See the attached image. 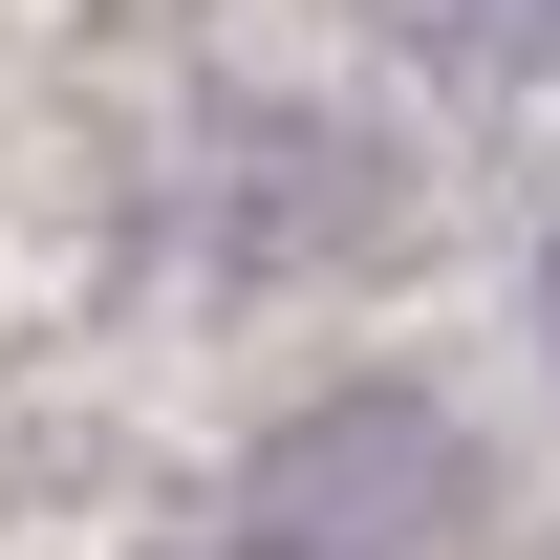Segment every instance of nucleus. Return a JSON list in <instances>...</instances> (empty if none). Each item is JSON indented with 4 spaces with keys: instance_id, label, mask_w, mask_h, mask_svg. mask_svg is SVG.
<instances>
[{
    "instance_id": "nucleus-1",
    "label": "nucleus",
    "mask_w": 560,
    "mask_h": 560,
    "mask_svg": "<svg viewBox=\"0 0 560 560\" xmlns=\"http://www.w3.org/2000/svg\"><path fill=\"white\" fill-rule=\"evenodd\" d=\"M453 431L410 410V388H346V410H302L259 453V495H237V560H410V539H453Z\"/></svg>"
},
{
    "instance_id": "nucleus-2",
    "label": "nucleus",
    "mask_w": 560,
    "mask_h": 560,
    "mask_svg": "<svg viewBox=\"0 0 560 560\" xmlns=\"http://www.w3.org/2000/svg\"><path fill=\"white\" fill-rule=\"evenodd\" d=\"M475 22H495V44H517V66H560V0H475Z\"/></svg>"
},
{
    "instance_id": "nucleus-3",
    "label": "nucleus",
    "mask_w": 560,
    "mask_h": 560,
    "mask_svg": "<svg viewBox=\"0 0 560 560\" xmlns=\"http://www.w3.org/2000/svg\"><path fill=\"white\" fill-rule=\"evenodd\" d=\"M539 302H560V280H539Z\"/></svg>"
}]
</instances>
